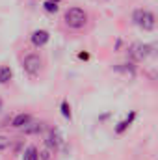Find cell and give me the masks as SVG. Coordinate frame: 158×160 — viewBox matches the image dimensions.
<instances>
[{
	"label": "cell",
	"instance_id": "obj_1",
	"mask_svg": "<svg viewBox=\"0 0 158 160\" xmlns=\"http://www.w3.org/2000/svg\"><path fill=\"white\" fill-rule=\"evenodd\" d=\"M132 21H134V24H136L138 28H141L143 32H151V30L156 26V17H155V13L149 11V9H145V8L134 9Z\"/></svg>",
	"mask_w": 158,
	"mask_h": 160
},
{
	"label": "cell",
	"instance_id": "obj_2",
	"mask_svg": "<svg viewBox=\"0 0 158 160\" xmlns=\"http://www.w3.org/2000/svg\"><path fill=\"white\" fill-rule=\"evenodd\" d=\"M65 24L69 26V28H75V30H78L82 28L86 22H87V13L84 11V9H80V8H69L67 11H65Z\"/></svg>",
	"mask_w": 158,
	"mask_h": 160
},
{
	"label": "cell",
	"instance_id": "obj_3",
	"mask_svg": "<svg viewBox=\"0 0 158 160\" xmlns=\"http://www.w3.org/2000/svg\"><path fill=\"white\" fill-rule=\"evenodd\" d=\"M151 50H153V47L147 45V43H134V45H130V48H128V56H130V60H134V62H143L145 58H149Z\"/></svg>",
	"mask_w": 158,
	"mask_h": 160
},
{
	"label": "cell",
	"instance_id": "obj_4",
	"mask_svg": "<svg viewBox=\"0 0 158 160\" xmlns=\"http://www.w3.org/2000/svg\"><path fill=\"white\" fill-rule=\"evenodd\" d=\"M41 65H43V62H41V58L37 54H28V56L22 60V69H24L30 77H36V75L39 73Z\"/></svg>",
	"mask_w": 158,
	"mask_h": 160
},
{
	"label": "cell",
	"instance_id": "obj_5",
	"mask_svg": "<svg viewBox=\"0 0 158 160\" xmlns=\"http://www.w3.org/2000/svg\"><path fill=\"white\" fill-rule=\"evenodd\" d=\"M62 142H63V138H62L60 130H58V128H52V130L48 132L47 140H45V145H47L48 151H58L60 145H62Z\"/></svg>",
	"mask_w": 158,
	"mask_h": 160
},
{
	"label": "cell",
	"instance_id": "obj_6",
	"mask_svg": "<svg viewBox=\"0 0 158 160\" xmlns=\"http://www.w3.org/2000/svg\"><path fill=\"white\" fill-rule=\"evenodd\" d=\"M48 39H50V34H48L47 30H43V28H39V30H34V32H32V36H30L32 45H34V47H37V48L45 47V45L48 43Z\"/></svg>",
	"mask_w": 158,
	"mask_h": 160
},
{
	"label": "cell",
	"instance_id": "obj_7",
	"mask_svg": "<svg viewBox=\"0 0 158 160\" xmlns=\"http://www.w3.org/2000/svg\"><path fill=\"white\" fill-rule=\"evenodd\" d=\"M30 123H32V116L26 114V112H21V114L13 116V119H11V127H13V128H26Z\"/></svg>",
	"mask_w": 158,
	"mask_h": 160
},
{
	"label": "cell",
	"instance_id": "obj_8",
	"mask_svg": "<svg viewBox=\"0 0 158 160\" xmlns=\"http://www.w3.org/2000/svg\"><path fill=\"white\" fill-rule=\"evenodd\" d=\"M136 116H138V114H136V110H132V112H130V114H128V116H126L125 119L119 121L117 125H116V134H123V132H125V130H126V128H128V127H130L132 123H134Z\"/></svg>",
	"mask_w": 158,
	"mask_h": 160
},
{
	"label": "cell",
	"instance_id": "obj_9",
	"mask_svg": "<svg viewBox=\"0 0 158 160\" xmlns=\"http://www.w3.org/2000/svg\"><path fill=\"white\" fill-rule=\"evenodd\" d=\"M13 78V71L9 65H0V84H7Z\"/></svg>",
	"mask_w": 158,
	"mask_h": 160
},
{
	"label": "cell",
	"instance_id": "obj_10",
	"mask_svg": "<svg viewBox=\"0 0 158 160\" xmlns=\"http://www.w3.org/2000/svg\"><path fill=\"white\" fill-rule=\"evenodd\" d=\"M22 160H39V151L34 145H28L22 153Z\"/></svg>",
	"mask_w": 158,
	"mask_h": 160
},
{
	"label": "cell",
	"instance_id": "obj_11",
	"mask_svg": "<svg viewBox=\"0 0 158 160\" xmlns=\"http://www.w3.org/2000/svg\"><path fill=\"white\" fill-rule=\"evenodd\" d=\"M43 128H45V123H30L22 130H24V134H39V132H43Z\"/></svg>",
	"mask_w": 158,
	"mask_h": 160
},
{
	"label": "cell",
	"instance_id": "obj_12",
	"mask_svg": "<svg viewBox=\"0 0 158 160\" xmlns=\"http://www.w3.org/2000/svg\"><path fill=\"white\" fill-rule=\"evenodd\" d=\"M116 71L126 73V75H130V77H134V75H136V69H134V65H132V63H119V65H116Z\"/></svg>",
	"mask_w": 158,
	"mask_h": 160
},
{
	"label": "cell",
	"instance_id": "obj_13",
	"mask_svg": "<svg viewBox=\"0 0 158 160\" xmlns=\"http://www.w3.org/2000/svg\"><path fill=\"white\" fill-rule=\"evenodd\" d=\"M60 110H62V116H63L65 119H71V118H73V112H71V104H69L67 101H62V104H60Z\"/></svg>",
	"mask_w": 158,
	"mask_h": 160
},
{
	"label": "cell",
	"instance_id": "obj_14",
	"mask_svg": "<svg viewBox=\"0 0 158 160\" xmlns=\"http://www.w3.org/2000/svg\"><path fill=\"white\" fill-rule=\"evenodd\" d=\"M43 8H45V11H48V13H58V11H60V6L54 4V2H48V0L43 2Z\"/></svg>",
	"mask_w": 158,
	"mask_h": 160
},
{
	"label": "cell",
	"instance_id": "obj_15",
	"mask_svg": "<svg viewBox=\"0 0 158 160\" xmlns=\"http://www.w3.org/2000/svg\"><path fill=\"white\" fill-rule=\"evenodd\" d=\"M9 138H6V136H0V151H4V149H7L9 147Z\"/></svg>",
	"mask_w": 158,
	"mask_h": 160
},
{
	"label": "cell",
	"instance_id": "obj_16",
	"mask_svg": "<svg viewBox=\"0 0 158 160\" xmlns=\"http://www.w3.org/2000/svg\"><path fill=\"white\" fill-rule=\"evenodd\" d=\"M39 160H50V151H48V149L41 151L39 153Z\"/></svg>",
	"mask_w": 158,
	"mask_h": 160
},
{
	"label": "cell",
	"instance_id": "obj_17",
	"mask_svg": "<svg viewBox=\"0 0 158 160\" xmlns=\"http://www.w3.org/2000/svg\"><path fill=\"white\" fill-rule=\"evenodd\" d=\"M78 58H80V60H89V54H87V52H80Z\"/></svg>",
	"mask_w": 158,
	"mask_h": 160
},
{
	"label": "cell",
	"instance_id": "obj_18",
	"mask_svg": "<svg viewBox=\"0 0 158 160\" xmlns=\"http://www.w3.org/2000/svg\"><path fill=\"white\" fill-rule=\"evenodd\" d=\"M48 2H54V4H60L62 0H48Z\"/></svg>",
	"mask_w": 158,
	"mask_h": 160
},
{
	"label": "cell",
	"instance_id": "obj_19",
	"mask_svg": "<svg viewBox=\"0 0 158 160\" xmlns=\"http://www.w3.org/2000/svg\"><path fill=\"white\" fill-rule=\"evenodd\" d=\"M0 110H2V101H0Z\"/></svg>",
	"mask_w": 158,
	"mask_h": 160
}]
</instances>
